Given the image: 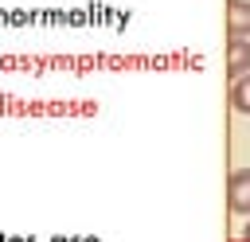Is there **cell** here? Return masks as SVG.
<instances>
[{
	"label": "cell",
	"instance_id": "cell-4",
	"mask_svg": "<svg viewBox=\"0 0 250 242\" xmlns=\"http://www.w3.org/2000/svg\"><path fill=\"white\" fill-rule=\"evenodd\" d=\"M230 105L238 113H250V74H242V78L230 82Z\"/></svg>",
	"mask_w": 250,
	"mask_h": 242
},
{
	"label": "cell",
	"instance_id": "cell-2",
	"mask_svg": "<svg viewBox=\"0 0 250 242\" xmlns=\"http://www.w3.org/2000/svg\"><path fill=\"white\" fill-rule=\"evenodd\" d=\"M227 39H250V0H230L227 4Z\"/></svg>",
	"mask_w": 250,
	"mask_h": 242
},
{
	"label": "cell",
	"instance_id": "cell-3",
	"mask_svg": "<svg viewBox=\"0 0 250 242\" xmlns=\"http://www.w3.org/2000/svg\"><path fill=\"white\" fill-rule=\"evenodd\" d=\"M227 74H230V82L242 78V74H250V39L227 43Z\"/></svg>",
	"mask_w": 250,
	"mask_h": 242
},
{
	"label": "cell",
	"instance_id": "cell-5",
	"mask_svg": "<svg viewBox=\"0 0 250 242\" xmlns=\"http://www.w3.org/2000/svg\"><path fill=\"white\" fill-rule=\"evenodd\" d=\"M242 238H246V242H250V222H246V226H242Z\"/></svg>",
	"mask_w": 250,
	"mask_h": 242
},
{
	"label": "cell",
	"instance_id": "cell-1",
	"mask_svg": "<svg viewBox=\"0 0 250 242\" xmlns=\"http://www.w3.org/2000/svg\"><path fill=\"white\" fill-rule=\"evenodd\" d=\"M227 203H230L234 215H250V168L230 172V180H227Z\"/></svg>",
	"mask_w": 250,
	"mask_h": 242
}]
</instances>
